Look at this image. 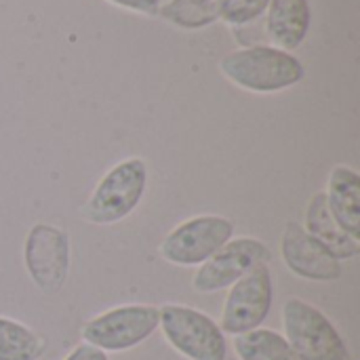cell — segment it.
<instances>
[{
	"mask_svg": "<svg viewBox=\"0 0 360 360\" xmlns=\"http://www.w3.org/2000/svg\"><path fill=\"white\" fill-rule=\"evenodd\" d=\"M221 74L238 89L251 93H278L304 78L302 61L283 49L255 44L228 53L219 61Z\"/></svg>",
	"mask_w": 360,
	"mask_h": 360,
	"instance_id": "1",
	"label": "cell"
},
{
	"mask_svg": "<svg viewBox=\"0 0 360 360\" xmlns=\"http://www.w3.org/2000/svg\"><path fill=\"white\" fill-rule=\"evenodd\" d=\"M148 188V165L139 156L116 162L91 192L82 215L95 226H114L127 219L143 200Z\"/></svg>",
	"mask_w": 360,
	"mask_h": 360,
	"instance_id": "2",
	"label": "cell"
},
{
	"mask_svg": "<svg viewBox=\"0 0 360 360\" xmlns=\"http://www.w3.org/2000/svg\"><path fill=\"white\" fill-rule=\"evenodd\" d=\"M283 329L297 360H352L331 319L306 300L289 297L283 304Z\"/></svg>",
	"mask_w": 360,
	"mask_h": 360,
	"instance_id": "3",
	"label": "cell"
},
{
	"mask_svg": "<svg viewBox=\"0 0 360 360\" xmlns=\"http://www.w3.org/2000/svg\"><path fill=\"white\" fill-rule=\"evenodd\" d=\"M158 312L160 333L179 356L186 360L228 359L226 333L209 314L184 304H165Z\"/></svg>",
	"mask_w": 360,
	"mask_h": 360,
	"instance_id": "4",
	"label": "cell"
},
{
	"mask_svg": "<svg viewBox=\"0 0 360 360\" xmlns=\"http://www.w3.org/2000/svg\"><path fill=\"white\" fill-rule=\"evenodd\" d=\"M160 312L148 304H124L110 308L84 323L80 338L84 344L105 354L127 352L143 344L158 329Z\"/></svg>",
	"mask_w": 360,
	"mask_h": 360,
	"instance_id": "5",
	"label": "cell"
},
{
	"mask_svg": "<svg viewBox=\"0 0 360 360\" xmlns=\"http://www.w3.org/2000/svg\"><path fill=\"white\" fill-rule=\"evenodd\" d=\"M23 266L38 291L57 295L63 289L72 266L68 232L53 224H34L23 243Z\"/></svg>",
	"mask_w": 360,
	"mask_h": 360,
	"instance_id": "6",
	"label": "cell"
},
{
	"mask_svg": "<svg viewBox=\"0 0 360 360\" xmlns=\"http://www.w3.org/2000/svg\"><path fill=\"white\" fill-rule=\"evenodd\" d=\"M234 236L232 219L224 215H196L175 226L160 243L158 253L165 262L179 268L205 264Z\"/></svg>",
	"mask_w": 360,
	"mask_h": 360,
	"instance_id": "7",
	"label": "cell"
},
{
	"mask_svg": "<svg viewBox=\"0 0 360 360\" xmlns=\"http://www.w3.org/2000/svg\"><path fill=\"white\" fill-rule=\"evenodd\" d=\"M274 304V281L268 264L255 266L240 281H236L226 295L221 308V331L226 335H240L264 325Z\"/></svg>",
	"mask_w": 360,
	"mask_h": 360,
	"instance_id": "8",
	"label": "cell"
},
{
	"mask_svg": "<svg viewBox=\"0 0 360 360\" xmlns=\"http://www.w3.org/2000/svg\"><path fill=\"white\" fill-rule=\"evenodd\" d=\"M268 262H270V249L266 243L251 236L230 238L217 253H213L205 264L198 266L192 278V287L196 293L202 295L217 293L230 289L255 266Z\"/></svg>",
	"mask_w": 360,
	"mask_h": 360,
	"instance_id": "9",
	"label": "cell"
},
{
	"mask_svg": "<svg viewBox=\"0 0 360 360\" xmlns=\"http://www.w3.org/2000/svg\"><path fill=\"white\" fill-rule=\"evenodd\" d=\"M281 257L289 272L304 281L333 283L344 274L342 262L335 259L314 236H310L302 224L289 221L281 238Z\"/></svg>",
	"mask_w": 360,
	"mask_h": 360,
	"instance_id": "10",
	"label": "cell"
},
{
	"mask_svg": "<svg viewBox=\"0 0 360 360\" xmlns=\"http://www.w3.org/2000/svg\"><path fill=\"white\" fill-rule=\"evenodd\" d=\"M327 207L344 232L360 240V177L352 167L335 165L327 181Z\"/></svg>",
	"mask_w": 360,
	"mask_h": 360,
	"instance_id": "11",
	"label": "cell"
},
{
	"mask_svg": "<svg viewBox=\"0 0 360 360\" xmlns=\"http://www.w3.org/2000/svg\"><path fill=\"white\" fill-rule=\"evenodd\" d=\"M266 32L276 49L295 51L310 32L312 11L308 0H270Z\"/></svg>",
	"mask_w": 360,
	"mask_h": 360,
	"instance_id": "12",
	"label": "cell"
},
{
	"mask_svg": "<svg viewBox=\"0 0 360 360\" xmlns=\"http://www.w3.org/2000/svg\"><path fill=\"white\" fill-rule=\"evenodd\" d=\"M304 230L314 236L335 259L346 262L354 259L360 253V240L352 238L348 232L340 228V224L333 219L325 192H319L312 196V200L306 207V226Z\"/></svg>",
	"mask_w": 360,
	"mask_h": 360,
	"instance_id": "13",
	"label": "cell"
},
{
	"mask_svg": "<svg viewBox=\"0 0 360 360\" xmlns=\"http://www.w3.org/2000/svg\"><path fill=\"white\" fill-rule=\"evenodd\" d=\"M232 348L238 360H297L287 338L266 327L234 335Z\"/></svg>",
	"mask_w": 360,
	"mask_h": 360,
	"instance_id": "14",
	"label": "cell"
},
{
	"mask_svg": "<svg viewBox=\"0 0 360 360\" xmlns=\"http://www.w3.org/2000/svg\"><path fill=\"white\" fill-rule=\"evenodd\" d=\"M46 342L27 325L0 316V360H40Z\"/></svg>",
	"mask_w": 360,
	"mask_h": 360,
	"instance_id": "15",
	"label": "cell"
},
{
	"mask_svg": "<svg viewBox=\"0 0 360 360\" xmlns=\"http://www.w3.org/2000/svg\"><path fill=\"white\" fill-rule=\"evenodd\" d=\"M158 13L173 25L186 30H198L219 19L217 0H171Z\"/></svg>",
	"mask_w": 360,
	"mask_h": 360,
	"instance_id": "16",
	"label": "cell"
},
{
	"mask_svg": "<svg viewBox=\"0 0 360 360\" xmlns=\"http://www.w3.org/2000/svg\"><path fill=\"white\" fill-rule=\"evenodd\" d=\"M270 0H217L219 19L230 25H247L262 17Z\"/></svg>",
	"mask_w": 360,
	"mask_h": 360,
	"instance_id": "17",
	"label": "cell"
},
{
	"mask_svg": "<svg viewBox=\"0 0 360 360\" xmlns=\"http://www.w3.org/2000/svg\"><path fill=\"white\" fill-rule=\"evenodd\" d=\"M108 2L141 15H156L160 11V0H108Z\"/></svg>",
	"mask_w": 360,
	"mask_h": 360,
	"instance_id": "18",
	"label": "cell"
},
{
	"mask_svg": "<svg viewBox=\"0 0 360 360\" xmlns=\"http://www.w3.org/2000/svg\"><path fill=\"white\" fill-rule=\"evenodd\" d=\"M63 360H110L108 359V354L105 352H101L99 348H95V346H89V344H80V346H76L68 356Z\"/></svg>",
	"mask_w": 360,
	"mask_h": 360,
	"instance_id": "19",
	"label": "cell"
}]
</instances>
